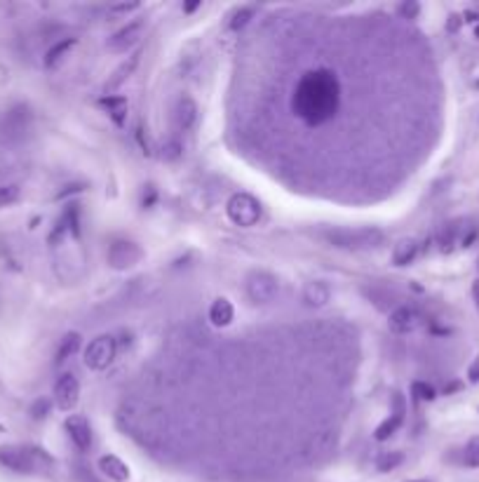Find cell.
Segmentation results:
<instances>
[{"mask_svg":"<svg viewBox=\"0 0 479 482\" xmlns=\"http://www.w3.org/2000/svg\"><path fill=\"white\" fill-rule=\"evenodd\" d=\"M346 80L336 73L332 64L315 59L313 66H303L291 80L287 99L289 113L308 130L332 127L346 104Z\"/></svg>","mask_w":479,"mask_h":482,"instance_id":"1","label":"cell"},{"mask_svg":"<svg viewBox=\"0 0 479 482\" xmlns=\"http://www.w3.org/2000/svg\"><path fill=\"white\" fill-rule=\"evenodd\" d=\"M38 459H45L38 449L0 447V464L15 473H34L38 468Z\"/></svg>","mask_w":479,"mask_h":482,"instance_id":"2","label":"cell"},{"mask_svg":"<svg viewBox=\"0 0 479 482\" xmlns=\"http://www.w3.org/2000/svg\"><path fill=\"white\" fill-rule=\"evenodd\" d=\"M228 214H230L233 221L240 224V226H254V224L258 221V217H261V207H258V203L254 200V198L235 196L228 203Z\"/></svg>","mask_w":479,"mask_h":482,"instance_id":"3","label":"cell"},{"mask_svg":"<svg viewBox=\"0 0 479 482\" xmlns=\"http://www.w3.org/2000/svg\"><path fill=\"white\" fill-rule=\"evenodd\" d=\"M329 240L336 242L339 247H374L383 240L381 231H336L329 233Z\"/></svg>","mask_w":479,"mask_h":482,"instance_id":"4","label":"cell"},{"mask_svg":"<svg viewBox=\"0 0 479 482\" xmlns=\"http://www.w3.org/2000/svg\"><path fill=\"white\" fill-rule=\"evenodd\" d=\"M115 356V344L111 337H99L89 344V349L85 353V363L92 370H103Z\"/></svg>","mask_w":479,"mask_h":482,"instance_id":"5","label":"cell"},{"mask_svg":"<svg viewBox=\"0 0 479 482\" xmlns=\"http://www.w3.org/2000/svg\"><path fill=\"white\" fill-rule=\"evenodd\" d=\"M78 395H80V386H78L73 374H64L54 386V400L61 409H71L75 407Z\"/></svg>","mask_w":479,"mask_h":482,"instance_id":"6","label":"cell"},{"mask_svg":"<svg viewBox=\"0 0 479 482\" xmlns=\"http://www.w3.org/2000/svg\"><path fill=\"white\" fill-rule=\"evenodd\" d=\"M247 292L254 301H270L277 292V282L273 275L256 273V275H251V280L247 282Z\"/></svg>","mask_w":479,"mask_h":482,"instance_id":"7","label":"cell"},{"mask_svg":"<svg viewBox=\"0 0 479 482\" xmlns=\"http://www.w3.org/2000/svg\"><path fill=\"white\" fill-rule=\"evenodd\" d=\"M66 430H68V438L75 442L78 449H89L92 445V430H89V423L85 416H68L66 419Z\"/></svg>","mask_w":479,"mask_h":482,"instance_id":"8","label":"cell"},{"mask_svg":"<svg viewBox=\"0 0 479 482\" xmlns=\"http://www.w3.org/2000/svg\"><path fill=\"white\" fill-rule=\"evenodd\" d=\"M420 325V316L413 308L409 306H402V308H397V311L392 313L390 316V327L395 332H399V334H406V332H413L416 327Z\"/></svg>","mask_w":479,"mask_h":482,"instance_id":"9","label":"cell"},{"mask_svg":"<svg viewBox=\"0 0 479 482\" xmlns=\"http://www.w3.org/2000/svg\"><path fill=\"white\" fill-rule=\"evenodd\" d=\"M113 266H132L134 261L139 259V249L129 242H115L111 247V254H108Z\"/></svg>","mask_w":479,"mask_h":482,"instance_id":"10","label":"cell"},{"mask_svg":"<svg viewBox=\"0 0 479 482\" xmlns=\"http://www.w3.org/2000/svg\"><path fill=\"white\" fill-rule=\"evenodd\" d=\"M196 118H198L196 104H193L189 96H184V99L179 101V106H177V127L181 132H189L193 127V123H196Z\"/></svg>","mask_w":479,"mask_h":482,"instance_id":"11","label":"cell"},{"mask_svg":"<svg viewBox=\"0 0 479 482\" xmlns=\"http://www.w3.org/2000/svg\"><path fill=\"white\" fill-rule=\"evenodd\" d=\"M209 318L214 325H228L233 320V306L226 299H219L209 308Z\"/></svg>","mask_w":479,"mask_h":482,"instance_id":"12","label":"cell"},{"mask_svg":"<svg viewBox=\"0 0 479 482\" xmlns=\"http://www.w3.org/2000/svg\"><path fill=\"white\" fill-rule=\"evenodd\" d=\"M303 297H306L308 304H317L322 306L325 301L329 299V287L325 282H308L306 285V292H303Z\"/></svg>","mask_w":479,"mask_h":482,"instance_id":"13","label":"cell"},{"mask_svg":"<svg viewBox=\"0 0 479 482\" xmlns=\"http://www.w3.org/2000/svg\"><path fill=\"white\" fill-rule=\"evenodd\" d=\"M418 254V245H416V240H402L399 242L397 247H395V263L397 266H404V263H409L413 261V256Z\"/></svg>","mask_w":479,"mask_h":482,"instance_id":"14","label":"cell"},{"mask_svg":"<svg viewBox=\"0 0 479 482\" xmlns=\"http://www.w3.org/2000/svg\"><path fill=\"white\" fill-rule=\"evenodd\" d=\"M101 468H103V473L106 475H111L113 480H118V482H122V480H127V468L120 464L118 459H115V456H103L101 459Z\"/></svg>","mask_w":479,"mask_h":482,"instance_id":"15","label":"cell"},{"mask_svg":"<svg viewBox=\"0 0 479 482\" xmlns=\"http://www.w3.org/2000/svg\"><path fill=\"white\" fill-rule=\"evenodd\" d=\"M78 344H80V337H78V334H68V337H64L59 351H57V363L61 365L68 356H73V353L78 351Z\"/></svg>","mask_w":479,"mask_h":482,"instance_id":"16","label":"cell"},{"mask_svg":"<svg viewBox=\"0 0 479 482\" xmlns=\"http://www.w3.org/2000/svg\"><path fill=\"white\" fill-rule=\"evenodd\" d=\"M463 464L470 468H479V435H475L463 449Z\"/></svg>","mask_w":479,"mask_h":482,"instance_id":"17","label":"cell"},{"mask_svg":"<svg viewBox=\"0 0 479 482\" xmlns=\"http://www.w3.org/2000/svg\"><path fill=\"white\" fill-rule=\"evenodd\" d=\"M103 106L108 108V113H111L118 123H122V115L127 113V101L122 99V96H108V99H103Z\"/></svg>","mask_w":479,"mask_h":482,"instance_id":"18","label":"cell"},{"mask_svg":"<svg viewBox=\"0 0 479 482\" xmlns=\"http://www.w3.org/2000/svg\"><path fill=\"white\" fill-rule=\"evenodd\" d=\"M437 242H439V247H442V252H451V249H454V245H456V228L454 226H446L442 233H439Z\"/></svg>","mask_w":479,"mask_h":482,"instance_id":"19","label":"cell"},{"mask_svg":"<svg viewBox=\"0 0 479 482\" xmlns=\"http://www.w3.org/2000/svg\"><path fill=\"white\" fill-rule=\"evenodd\" d=\"M71 48H73V41H64V43H59V45H54V48H52L50 52H47V59H45V61H47V66H52V64L59 61L61 57L68 52Z\"/></svg>","mask_w":479,"mask_h":482,"instance_id":"20","label":"cell"},{"mask_svg":"<svg viewBox=\"0 0 479 482\" xmlns=\"http://www.w3.org/2000/svg\"><path fill=\"white\" fill-rule=\"evenodd\" d=\"M19 198V189L17 186H3L0 189V210L8 207V205H12Z\"/></svg>","mask_w":479,"mask_h":482,"instance_id":"21","label":"cell"},{"mask_svg":"<svg viewBox=\"0 0 479 482\" xmlns=\"http://www.w3.org/2000/svg\"><path fill=\"white\" fill-rule=\"evenodd\" d=\"M139 29H141V27H139V24H134V27H132V29H125V31H120V34H118V36H115V38H113V48H120V45H125V43L129 45V43H132V41H134V38H132V36H134V34H137V31H139Z\"/></svg>","mask_w":479,"mask_h":482,"instance_id":"22","label":"cell"},{"mask_svg":"<svg viewBox=\"0 0 479 482\" xmlns=\"http://www.w3.org/2000/svg\"><path fill=\"white\" fill-rule=\"evenodd\" d=\"M397 423H402V414H395L392 421H385L383 426L378 428V440H383V438H388V435H392V430L397 428Z\"/></svg>","mask_w":479,"mask_h":482,"instance_id":"23","label":"cell"},{"mask_svg":"<svg viewBox=\"0 0 479 482\" xmlns=\"http://www.w3.org/2000/svg\"><path fill=\"white\" fill-rule=\"evenodd\" d=\"M397 464H402V454H385L383 459H381V464H378V468L381 471H388V468H395Z\"/></svg>","mask_w":479,"mask_h":482,"instance_id":"24","label":"cell"},{"mask_svg":"<svg viewBox=\"0 0 479 482\" xmlns=\"http://www.w3.org/2000/svg\"><path fill=\"white\" fill-rule=\"evenodd\" d=\"M413 393H418V397H423V400H432L435 397V390L428 384H416L413 386Z\"/></svg>","mask_w":479,"mask_h":482,"instance_id":"25","label":"cell"},{"mask_svg":"<svg viewBox=\"0 0 479 482\" xmlns=\"http://www.w3.org/2000/svg\"><path fill=\"white\" fill-rule=\"evenodd\" d=\"M47 407H50L47 400H38V402L34 404V409H31V414H34L36 419H43V416L47 414Z\"/></svg>","mask_w":479,"mask_h":482,"instance_id":"26","label":"cell"},{"mask_svg":"<svg viewBox=\"0 0 479 482\" xmlns=\"http://www.w3.org/2000/svg\"><path fill=\"white\" fill-rule=\"evenodd\" d=\"M470 381H479V360L470 367Z\"/></svg>","mask_w":479,"mask_h":482,"instance_id":"27","label":"cell"},{"mask_svg":"<svg viewBox=\"0 0 479 482\" xmlns=\"http://www.w3.org/2000/svg\"><path fill=\"white\" fill-rule=\"evenodd\" d=\"M472 297H475L477 308H479V280H475V285H472Z\"/></svg>","mask_w":479,"mask_h":482,"instance_id":"28","label":"cell"},{"mask_svg":"<svg viewBox=\"0 0 479 482\" xmlns=\"http://www.w3.org/2000/svg\"><path fill=\"white\" fill-rule=\"evenodd\" d=\"M477 34H479V31H477Z\"/></svg>","mask_w":479,"mask_h":482,"instance_id":"29","label":"cell"}]
</instances>
